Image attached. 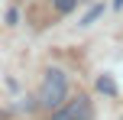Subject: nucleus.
<instances>
[{
	"label": "nucleus",
	"instance_id": "5",
	"mask_svg": "<svg viewBox=\"0 0 123 120\" xmlns=\"http://www.w3.org/2000/svg\"><path fill=\"white\" fill-rule=\"evenodd\" d=\"M100 13H104V6H94V10H91V13H87V16H84V19H81V23H84V26H87V23H94V19H97V16H100Z\"/></svg>",
	"mask_w": 123,
	"mask_h": 120
},
{
	"label": "nucleus",
	"instance_id": "1",
	"mask_svg": "<svg viewBox=\"0 0 123 120\" xmlns=\"http://www.w3.org/2000/svg\"><path fill=\"white\" fill-rule=\"evenodd\" d=\"M68 97V78L62 68H49L39 84V94H36V107H45V110H55L58 104H65Z\"/></svg>",
	"mask_w": 123,
	"mask_h": 120
},
{
	"label": "nucleus",
	"instance_id": "3",
	"mask_svg": "<svg viewBox=\"0 0 123 120\" xmlns=\"http://www.w3.org/2000/svg\"><path fill=\"white\" fill-rule=\"evenodd\" d=\"M97 88L104 91V94H117V84H113L107 75H100V78H97Z\"/></svg>",
	"mask_w": 123,
	"mask_h": 120
},
{
	"label": "nucleus",
	"instance_id": "2",
	"mask_svg": "<svg viewBox=\"0 0 123 120\" xmlns=\"http://www.w3.org/2000/svg\"><path fill=\"white\" fill-rule=\"evenodd\" d=\"M91 117H94V107H91V101L84 94H78L74 101L58 104L55 114H52V120H91Z\"/></svg>",
	"mask_w": 123,
	"mask_h": 120
},
{
	"label": "nucleus",
	"instance_id": "6",
	"mask_svg": "<svg viewBox=\"0 0 123 120\" xmlns=\"http://www.w3.org/2000/svg\"><path fill=\"white\" fill-rule=\"evenodd\" d=\"M6 117H10V110H3V107H0V120H6Z\"/></svg>",
	"mask_w": 123,
	"mask_h": 120
},
{
	"label": "nucleus",
	"instance_id": "4",
	"mask_svg": "<svg viewBox=\"0 0 123 120\" xmlns=\"http://www.w3.org/2000/svg\"><path fill=\"white\" fill-rule=\"evenodd\" d=\"M52 3H55V10L68 13V10H74V3H78V0H52Z\"/></svg>",
	"mask_w": 123,
	"mask_h": 120
}]
</instances>
